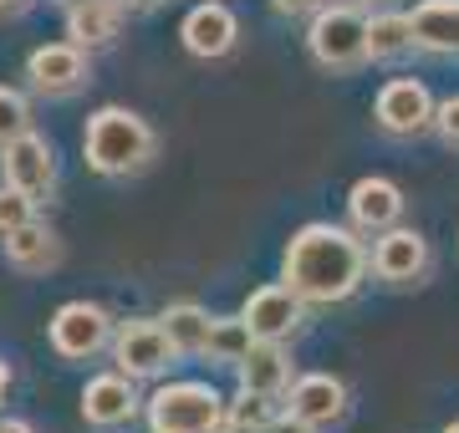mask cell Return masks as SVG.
Here are the masks:
<instances>
[{
    "mask_svg": "<svg viewBox=\"0 0 459 433\" xmlns=\"http://www.w3.org/2000/svg\"><path fill=\"white\" fill-rule=\"evenodd\" d=\"M56 5H62V11H77V5H87V0H56Z\"/></svg>",
    "mask_w": 459,
    "mask_h": 433,
    "instance_id": "obj_33",
    "label": "cell"
},
{
    "mask_svg": "<svg viewBox=\"0 0 459 433\" xmlns=\"http://www.w3.org/2000/svg\"><path fill=\"white\" fill-rule=\"evenodd\" d=\"M5 383H11V367L0 362V393H5Z\"/></svg>",
    "mask_w": 459,
    "mask_h": 433,
    "instance_id": "obj_31",
    "label": "cell"
},
{
    "mask_svg": "<svg viewBox=\"0 0 459 433\" xmlns=\"http://www.w3.org/2000/svg\"><path fill=\"white\" fill-rule=\"evenodd\" d=\"M449 433H459V423H449Z\"/></svg>",
    "mask_w": 459,
    "mask_h": 433,
    "instance_id": "obj_34",
    "label": "cell"
},
{
    "mask_svg": "<svg viewBox=\"0 0 459 433\" xmlns=\"http://www.w3.org/2000/svg\"><path fill=\"white\" fill-rule=\"evenodd\" d=\"M250 347H255V332H250L246 317H230V321L214 317V336H210V357H214V362L240 367L250 357Z\"/></svg>",
    "mask_w": 459,
    "mask_h": 433,
    "instance_id": "obj_23",
    "label": "cell"
},
{
    "mask_svg": "<svg viewBox=\"0 0 459 433\" xmlns=\"http://www.w3.org/2000/svg\"><path fill=\"white\" fill-rule=\"evenodd\" d=\"M235 372H240V387L246 393H271V398H286L291 393V357L281 352V342H255L250 357Z\"/></svg>",
    "mask_w": 459,
    "mask_h": 433,
    "instance_id": "obj_17",
    "label": "cell"
},
{
    "mask_svg": "<svg viewBox=\"0 0 459 433\" xmlns=\"http://www.w3.org/2000/svg\"><path fill=\"white\" fill-rule=\"evenodd\" d=\"M307 47L327 72H352L368 62V16L352 5H322L312 16Z\"/></svg>",
    "mask_w": 459,
    "mask_h": 433,
    "instance_id": "obj_4",
    "label": "cell"
},
{
    "mask_svg": "<svg viewBox=\"0 0 459 433\" xmlns=\"http://www.w3.org/2000/svg\"><path fill=\"white\" fill-rule=\"evenodd\" d=\"M434 128H439V138L449 143V149H459V98L439 102V113H434Z\"/></svg>",
    "mask_w": 459,
    "mask_h": 433,
    "instance_id": "obj_26",
    "label": "cell"
},
{
    "mask_svg": "<svg viewBox=\"0 0 459 433\" xmlns=\"http://www.w3.org/2000/svg\"><path fill=\"white\" fill-rule=\"evenodd\" d=\"M301 306H307V301L296 296L291 285H261V291H250L240 317L250 321L255 342H286V336L301 327Z\"/></svg>",
    "mask_w": 459,
    "mask_h": 433,
    "instance_id": "obj_10",
    "label": "cell"
},
{
    "mask_svg": "<svg viewBox=\"0 0 459 433\" xmlns=\"http://www.w3.org/2000/svg\"><path fill=\"white\" fill-rule=\"evenodd\" d=\"M21 133H31V107H26L16 87H0V149Z\"/></svg>",
    "mask_w": 459,
    "mask_h": 433,
    "instance_id": "obj_24",
    "label": "cell"
},
{
    "mask_svg": "<svg viewBox=\"0 0 459 433\" xmlns=\"http://www.w3.org/2000/svg\"><path fill=\"white\" fill-rule=\"evenodd\" d=\"M0 174L5 183H16L21 194H31L36 204L51 200V189H56V158H51V143L36 133H21L11 138L5 149H0Z\"/></svg>",
    "mask_w": 459,
    "mask_h": 433,
    "instance_id": "obj_7",
    "label": "cell"
},
{
    "mask_svg": "<svg viewBox=\"0 0 459 433\" xmlns=\"http://www.w3.org/2000/svg\"><path fill=\"white\" fill-rule=\"evenodd\" d=\"M419 47L413 36V16H398V11H383V16L368 21V56L373 62H398Z\"/></svg>",
    "mask_w": 459,
    "mask_h": 433,
    "instance_id": "obj_21",
    "label": "cell"
},
{
    "mask_svg": "<svg viewBox=\"0 0 459 433\" xmlns=\"http://www.w3.org/2000/svg\"><path fill=\"white\" fill-rule=\"evenodd\" d=\"M286 285H291L301 301L312 306H332V301H347L368 276V250H362L352 230L342 225H301L286 245Z\"/></svg>",
    "mask_w": 459,
    "mask_h": 433,
    "instance_id": "obj_1",
    "label": "cell"
},
{
    "mask_svg": "<svg viewBox=\"0 0 459 433\" xmlns=\"http://www.w3.org/2000/svg\"><path fill=\"white\" fill-rule=\"evenodd\" d=\"M347 215H352L358 230L383 234V230H394L398 215H403V194H398V183H388V179H358L352 194H347Z\"/></svg>",
    "mask_w": 459,
    "mask_h": 433,
    "instance_id": "obj_15",
    "label": "cell"
},
{
    "mask_svg": "<svg viewBox=\"0 0 459 433\" xmlns=\"http://www.w3.org/2000/svg\"><path fill=\"white\" fill-rule=\"evenodd\" d=\"M265 433H316V429H307V423H296V418L286 413V418H276V423H271Z\"/></svg>",
    "mask_w": 459,
    "mask_h": 433,
    "instance_id": "obj_28",
    "label": "cell"
},
{
    "mask_svg": "<svg viewBox=\"0 0 459 433\" xmlns=\"http://www.w3.org/2000/svg\"><path fill=\"white\" fill-rule=\"evenodd\" d=\"M164 332L169 342L184 352V357H210V336H214V317L204 311V306H189V301H179V306H169L164 317Z\"/></svg>",
    "mask_w": 459,
    "mask_h": 433,
    "instance_id": "obj_18",
    "label": "cell"
},
{
    "mask_svg": "<svg viewBox=\"0 0 459 433\" xmlns=\"http://www.w3.org/2000/svg\"><path fill=\"white\" fill-rule=\"evenodd\" d=\"M179 36H184V47L195 51V56H225V51L235 47V36H240V21H235L230 5L204 0V5H195V11L184 16Z\"/></svg>",
    "mask_w": 459,
    "mask_h": 433,
    "instance_id": "obj_14",
    "label": "cell"
},
{
    "mask_svg": "<svg viewBox=\"0 0 459 433\" xmlns=\"http://www.w3.org/2000/svg\"><path fill=\"white\" fill-rule=\"evenodd\" d=\"M434 98H429L424 82H413V77H398V82H388L383 92H377V123H383V133L394 138H413L424 133L429 123H434Z\"/></svg>",
    "mask_w": 459,
    "mask_h": 433,
    "instance_id": "obj_8",
    "label": "cell"
},
{
    "mask_svg": "<svg viewBox=\"0 0 459 433\" xmlns=\"http://www.w3.org/2000/svg\"><path fill=\"white\" fill-rule=\"evenodd\" d=\"M123 26V5L117 0H87L77 11H66V36L77 47H108Z\"/></svg>",
    "mask_w": 459,
    "mask_h": 433,
    "instance_id": "obj_19",
    "label": "cell"
},
{
    "mask_svg": "<svg viewBox=\"0 0 459 433\" xmlns=\"http://www.w3.org/2000/svg\"><path fill=\"white\" fill-rule=\"evenodd\" d=\"M138 413V393H133L128 372H108V378H92L82 387V418L92 429H123Z\"/></svg>",
    "mask_w": 459,
    "mask_h": 433,
    "instance_id": "obj_12",
    "label": "cell"
},
{
    "mask_svg": "<svg viewBox=\"0 0 459 433\" xmlns=\"http://www.w3.org/2000/svg\"><path fill=\"white\" fill-rule=\"evenodd\" d=\"M281 413V398H271V393H246L240 387V398L230 403V433H265Z\"/></svg>",
    "mask_w": 459,
    "mask_h": 433,
    "instance_id": "obj_22",
    "label": "cell"
},
{
    "mask_svg": "<svg viewBox=\"0 0 459 433\" xmlns=\"http://www.w3.org/2000/svg\"><path fill=\"white\" fill-rule=\"evenodd\" d=\"M153 433H230V403L210 383H169L148 398Z\"/></svg>",
    "mask_w": 459,
    "mask_h": 433,
    "instance_id": "obj_3",
    "label": "cell"
},
{
    "mask_svg": "<svg viewBox=\"0 0 459 433\" xmlns=\"http://www.w3.org/2000/svg\"><path fill=\"white\" fill-rule=\"evenodd\" d=\"M5 266L21 270V276H47V270L62 266V240L41 219H31V225L5 234Z\"/></svg>",
    "mask_w": 459,
    "mask_h": 433,
    "instance_id": "obj_16",
    "label": "cell"
},
{
    "mask_svg": "<svg viewBox=\"0 0 459 433\" xmlns=\"http://www.w3.org/2000/svg\"><path fill=\"white\" fill-rule=\"evenodd\" d=\"M26 77H31L36 92L47 98H66L87 82V56L77 41H56V47H36L31 62H26Z\"/></svg>",
    "mask_w": 459,
    "mask_h": 433,
    "instance_id": "obj_11",
    "label": "cell"
},
{
    "mask_svg": "<svg viewBox=\"0 0 459 433\" xmlns=\"http://www.w3.org/2000/svg\"><path fill=\"white\" fill-rule=\"evenodd\" d=\"M373 270L383 281H419L429 270V240L419 230H383L373 250Z\"/></svg>",
    "mask_w": 459,
    "mask_h": 433,
    "instance_id": "obj_13",
    "label": "cell"
},
{
    "mask_svg": "<svg viewBox=\"0 0 459 433\" xmlns=\"http://www.w3.org/2000/svg\"><path fill=\"white\" fill-rule=\"evenodd\" d=\"M82 153H87V168H98L108 179L138 174L153 158V128L128 107H102V113L87 117Z\"/></svg>",
    "mask_w": 459,
    "mask_h": 433,
    "instance_id": "obj_2",
    "label": "cell"
},
{
    "mask_svg": "<svg viewBox=\"0 0 459 433\" xmlns=\"http://www.w3.org/2000/svg\"><path fill=\"white\" fill-rule=\"evenodd\" d=\"M113 336H117L113 317L102 311L98 301H66L62 311L51 317V347H56V357H66V362H87V357H98Z\"/></svg>",
    "mask_w": 459,
    "mask_h": 433,
    "instance_id": "obj_5",
    "label": "cell"
},
{
    "mask_svg": "<svg viewBox=\"0 0 459 433\" xmlns=\"http://www.w3.org/2000/svg\"><path fill=\"white\" fill-rule=\"evenodd\" d=\"M36 219V200L31 194H21L16 183H0V234L21 230V225H31Z\"/></svg>",
    "mask_w": 459,
    "mask_h": 433,
    "instance_id": "obj_25",
    "label": "cell"
},
{
    "mask_svg": "<svg viewBox=\"0 0 459 433\" xmlns=\"http://www.w3.org/2000/svg\"><path fill=\"white\" fill-rule=\"evenodd\" d=\"M21 5H26V0H0V11H21Z\"/></svg>",
    "mask_w": 459,
    "mask_h": 433,
    "instance_id": "obj_32",
    "label": "cell"
},
{
    "mask_svg": "<svg viewBox=\"0 0 459 433\" xmlns=\"http://www.w3.org/2000/svg\"><path fill=\"white\" fill-rule=\"evenodd\" d=\"M413 36L429 51H459V0H424L413 11Z\"/></svg>",
    "mask_w": 459,
    "mask_h": 433,
    "instance_id": "obj_20",
    "label": "cell"
},
{
    "mask_svg": "<svg viewBox=\"0 0 459 433\" xmlns=\"http://www.w3.org/2000/svg\"><path fill=\"white\" fill-rule=\"evenodd\" d=\"M0 433H31V423H21V418H5V423H0Z\"/></svg>",
    "mask_w": 459,
    "mask_h": 433,
    "instance_id": "obj_29",
    "label": "cell"
},
{
    "mask_svg": "<svg viewBox=\"0 0 459 433\" xmlns=\"http://www.w3.org/2000/svg\"><path fill=\"white\" fill-rule=\"evenodd\" d=\"M117 5H123V11H153L159 0H117Z\"/></svg>",
    "mask_w": 459,
    "mask_h": 433,
    "instance_id": "obj_30",
    "label": "cell"
},
{
    "mask_svg": "<svg viewBox=\"0 0 459 433\" xmlns=\"http://www.w3.org/2000/svg\"><path fill=\"white\" fill-rule=\"evenodd\" d=\"M276 5V16H312V11H322V0H271Z\"/></svg>",
    "mask_w": 459,
    "mask_h": 433,
    "instance_id": "obj_27",
    "label": "cell"
},
{
    "mask_svg": "<svg viewBox=\"0 0 459 433\" xmlns=\"http://www.w3.org/2000/svg\"><path fill=\"white\" fill-rule=\"evenodd\" d=\"M113 357H117V372L128 378H159L174 367L179 347L169 342L164 321H123L113 336Z\"/></svg>",
    "mask_w": 459,
    "mask_h": 433,
    "instance_id": "obj_6",
    "label": "cell"
},
{
    "mask_svg": "<svg viewBox=\"0 0 459 433\" xmlns=\"http://www.w3.org/2000/svg\"><path fill=\"white\" fill-rule=\"evenodd\" d=\"M286 413L307 429H332L347 418V387L332 372H312V378H296L286 393Z\"/></svg>",
    "mask_w": 459,
    "mask_h": 433,
    "instance_id": "obj_9",
    "label": "cell"
}]
</instances>
